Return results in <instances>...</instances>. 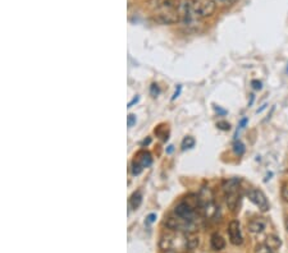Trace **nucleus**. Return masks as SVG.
Returning a JSON list of instances; mask_svg holds the SVG:
<instances>
[{
	"label": "nucleus",
	"instance_id": "obj_23",
	"mask_svg": "<svg viewBox=\"0 0 288 253\" xmlns=\"http://www.w3.org/2000/svg\"><path fill=\"white\" fill-rule=\"evenodd\" d=\"M179 91H181V87H179V88H178V91H176V93H174V96H173V98H176V97H177V96H178V95H179Z\"/></svg>",
	"mask_w": 288,
	"mask_h": 253
},
{
	"label": "nucleus",
	"instance_id": "obj_14",
	"mask_svg": "<svg viewBox=\"0 0 288 253\" xmlns=\"http://www.w3.org/2000/svg\"><path fill=\"white\" fill-rule=\"evenodd\" d=\"M255 253H275V250H273L272 248L269 247V245H266L265 243H263V244L256 245Z\"/></svg>",
	"mask_w": 288,
	"mask_h": 253
},
{
	"label": "nucleus",
	"instance_id": "obj_5",
	"mask_svg": "<svg viewBox=\"0 0 288 253\" xmlns=\"http://www.w3.org/2000/svg\"><path fill=\"white\" fill-rule=\"evenodd\" d=\"M191 3L194 9L196 11V13L201 18L210 17L215 12V8H217L215 0H191Z\"/></svg>",
	"mask_w": 288,
	"mask_h": 253
},
{
	"label": "nucleus",
	"instance_id": "obj_10",
	"mask_svg": "<svg viewBox=\"0 0 288 253\" xmlns=\"http://www.w3.org/2000/svg\"><path fill=\"white\" fill-rule=\"evenodd\" d=\"M265 228H266V220L264 218H254L251 219L249 223V230L251 231V233H255V234L263 233Z\"/></svg>",
	"mask_w": 288,
	"mask_h": 253
},
{
	"label": "nucleus",
	"instance_id": "obj_2",
	"mask_svg": "<svg viewBox=\"0 0 288 253\" xmlns=\"http://www.w3.org/2000/svg\"><path fill=\"white\" fill-rule=\"evenodd\" d=\"M155 17L162 23H176L179 21V6L176 0H158Z\"/></svg>",
	"mask_w": 288,
	"mask_h": 253
},
{
	"label": "nucleus",
	"instance_id": "obj_6",
	"mask_svg": "<svg viewBox=\"0 0 288 253\" xmlns=\"http://www.w3.org/2000/svg\"><path fill=\"white\" fill-rule=\"evenodd\" d=\"M247 196H249L250 201L253 202L254 205H256V206L260 209V211H263V213H266V211L269 210V207H270L268 198H266L264 192L260 191V189L251 188V189L249 191V193H247Z\"/></svg>",
	"mask_w": 288,
	"mask_h": 253
},
{
	"label": "nucleus",
	"instance_id": "obj_25",
	"mask_svg": "<svg viewBox=\"0 0 288 253\" xmlns=\"http://www.w3.org/2000/svg\"><path fill=\"white\" fill-rule=\"evenodd\" d=\"M170 253H176V252H170Z\"/></svg>",
	"mask_w": 288,
	"mask_h": 253
},
{
	"label": "nucleus",
	"instance_id": "obj_24",
	"mask_svg": "<svg viewBox=\"0 0 288 253\" xmlns=\"http://www.w3.org/2000/svg\"><path fill=\"white\" fill-rule=\"evenodd\" d=\"M285 226H287V230H288V218L285 219Z\"/></svg>",
	"mask_w": 288,
	"mask_h": 253
},
{
	"label": "nucleus",
	"instance_id": "obj_21",
	"mask_svg": "<svg viewBox=\"0 0 288 253\" xmlns=\"http://www.w3.org/2000/svg\"><path fill=\"white\" fill-rule=\"evenodd\" d=\"M219 2L223 4H232V3H234L236 0H219Z\"/></svg>",
	"mask_w": 288,
	"mask_h": 253
},
{
	"label": "nucleus",
	"instance_id": "obj_4",
	"mask_svg": "<svg viewBox=\"0 0 288 253\" xmlns=\"http://www.w3.org/2000/svg\"><path fill=\"white\" fill-rule=\"evenodd\" d=\"M165 225L168 226V229L182 231V233H194L199 226L198 223H195V221L186 220V219H182L177 215L168 218L167 221H165Z\"/></svg>",
	"mask_w": 288,
	"mask_h": 253
},
{
	"label": "nucleus",
	"instance_id": "obj_18",
	"mask_svg": "<svg viewBox=\"0 0 288 253\" xmlns=\"http://www.w3.org/2000/svg\"><path fill=\"white\" fill-rule=\"evenodd\" d=\"M217 125L220 129H223V131H228V129L230 128L229 123H225V122H219Z\"/></svg>",
	"mask_w": 288,
	"mask_h": 253
},
{
	"label": "nucleus",
	"instance_id": "obj_12",
	"mask_svg": "<svg viewBox=\"0 0 288 253\" xmlns=\"http://www.w3.org/2000/svg\"><path fill=\"white\" fill-rule=\"evenodd\" d=\"M265 244L269 245V247L272 248L273 250L277 252V250L280 248V245H282V242H280V239L277 237V235L272 234V235H268V237H266Z\"/></svg>",
	"mask_w": 288,
	"mask_h": 253
},
{
	"label": "nucleus",
	"instance_id": "obj_11",
	"mask_svg": "<svg viewBox=\"0 0 288 253\" xmlns=\"http://www.w3.org/2000/svg\"><path fill=\"white\" fill-rule=\"evenodd\" d=\"M210 244H211V248H213L214 250H222V249H224V247H225V240L222 235L215 233V234L211 235Z\"/></svg>",
	"mask_w": 288,
	"mask_h": 253
},
{
	"label": "nucleus",
	"instance_id": "obj_1",
	"mask_svg": "<svg viewBox=\"0 0 288 253\" xmlns=\"http://www.w3.org/2000/svg\"><path fill=\"white\" fill-rule=\"evenodd\" d=\"M188 240L189 235L170 229V231H167L160 237L159 247L165 252H178V250L189 249Z\"/></svg>",
	"mask_w": 288,
	"mask_h": 253
},
{
	"label": "nucleus",
	"instance_id": "obj_16",
	"mask_svg": "<svg viewBox=\"0 0 288 253\" xmlns=\"http://www.w3.org/2000/svg\"><path fill=\"white\" fill-rule=\"evenodd\" d=\"M280 196L284 199L285 202H288V182H284L280 188Z\"/></svg>",
	"mask_w": 288,
	"mask_h": 253
},
{
	"label": "nucleus",
	"instance_id": "obj_22",
	"mask_svg": "<svg viewBox=\"0 0 288 253\" xmlns=\"http://www.w3.org/2000/svg\"><path fill=\"white\" fill-rule=\"evenodd\" d=\"M155 218H157V216H155V215H154V214H153V215L149 216V221H150V223H153V221L155 220Z\"/></svg>",
	"mask_w": 288,
	"mask_h": 253
},
{
	"label": "nucleus",
	"instance_id": "obj_20",
	"mask_svg": "<svg viewBox=\"0 0 288 253\" xmlns=\"http://www.w3.org/2000/svg\"><path fill=\"white\" fill-rule=\"evenodd\" d=\"M253 86L255 90H260L261 88V82H258V81H253Z\"/></svg>",
	"mask_w": 288,
	"mask_h": 253
},
{
	"label": "nucleus",
	"instance_id": "obj_8",
	"mask_svg": "<svg viewBox=\"0 0 288 253\" xmlns=\"http://www.w3.org/2000/svg\"><path fill=\"white\" fill-rule=\"evenodd\" d=\"M228 235H229V240L232 244L239 245L244 242V238H242V231H241V225L237 220L230 221L229 225H228Z\"/></svg>",
	"mask_w": 288,
	"mask_h": 253
},
{
	"label": "nucleus",
	"instance_id": "obj_19",
	"mask_svg": "<svg viewBox=\"0 0 288 253\" xmlns=\"http://www.w3.org/2000/svg\"><path fill=\"white\" fill-rule=\"evenodd\" d=\"M134 123H136V117H134L133 114L128 115V123H127V124H128L129 128H131V127H133Z\"/></svg>",
	"mask_w": 288,
	"mask_h": 253
},
{
	"label": "nucleus",
	"instance_id": "obj_15",
	"mask_svg": "<svg viewBox=\"0 0 288 253\" xmlns=\"http://www.w3.org/2000/svg\"><path fill=\"white\" fill-rule=\"evenodd\" d=\"M194 144H195V139L192 138V137H186V138L183 139V142H182V148H183V150L191 148V147H194Z\"/></svg>",
	"mask_w": 288,
	"mask_h": 253
},
{
	"label": "nucleus",
	"instance_id": "obj_13",
	"mask_svg": "<svg viewBox=\"0 0 288 253\" xmlns=\"http://www.w3.org/2000/svg\"><path fill=\"white\" fill-rule=\"evenodd\" d=\"M141 202H142V196H141L140 192H136V193H133V196H132L129 205H131V207L133 210H137L138 207H140Z\"/></svg>",
	"mask_w": 288,
	"mask_h": 253
},
{
	"label": "nucleus",
	"instance_id": "obj_17",
	"mask_svg": "<svg viewBox=\"0 0 288 253\" xmlns=\"http://www.w3.org/2000/svg\"><path fill=\"white\" fill-rule=\"evenodd\" d=\"M244 144H242L241 142H236V143H234V151H236V154L241 155V154L244 153Z\"/></svg>",
	"mask_w": 288,
	"mask_h": 253
},
{
	"label": "nucleus",
	"instance_id": "obj_9",
	"mask_svg": "<svg viewBox=\"0 0 288 253\" xmlns=\"http://www.w3.org/2000/svg\"><path fill=\"white\" fill-rule=\"evenodd\" d=\"M239 189H232V191H227L224 192L225 194V202H227V206L229 207L232 211L237 209L238 206V202H239V193H238Z\"/></svg>",
	"mask_w": 288,
	"mask_h": 253
},
{
	"label": "nucleus",
	"instance_id": "obj_3",
	"mask_svg": "<svg viewBox=\"0 0 288 253\" xmlns=\"http://www.w3.org/2000/svg\"><path fill=\"white\" fill-rule=\"evenodd\" d=\"M201 17L196 13L191 2H182L179 4V21L188 28H196Z\"/></svg>",
	"mask_w": 288,
	"mask_h": 253
},
{
	"label": "nucleus",
	"instance_id": "obj_7",
	"mask_svg": "<svg viewBox=\"0 0 288 253\" xmlns=\"http://www.w3.org/2000/svg\"><path fill=\"white\" fill-rule=\"evenodd\" d=\"M151 164V155L146 151H141L137 155L134 156V160L132 163V173L134 175H138L143 169L150 166Z\"/></svg>",
	"mask_w": 288,
	"mask_h": 253
}]
</instances>
